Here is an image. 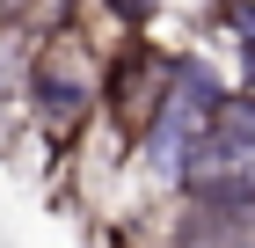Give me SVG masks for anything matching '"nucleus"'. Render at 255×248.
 I'll use <instances>...</instances> for the list:
<instances>
[{
  "instance_id": "7ed1b4c3",
  "label": "nucleus",
  "mask_w": 255,
  "mask_h": 248,
  "mask_svg": "<svg viewBox=\"0 0 255 248\" xmlns=\"http://www.w3.org/2000/svg\"><path fill=\"white\" fill-rule=\"evenodd\" d=\"M102 7V22L117 29V37H131V29H153L160 22V0H95Z\"/></svg>"
},
{
  "instance_id": "20e7f679",
  "label": "nucleus",
  "mask_w": 255,
  "mask_h": 248,
  "mask_svg": "<svg viewBox=\"0 0 255 248\" xmlns=\"http://www.w3.org/2000/svg\"><path fill=\"white\" fill-rule=\"evenodd\" d=\"M7 15H29V0H0V22H7Z\"/></svg>"
},
{
  "instance_id": "f03ea898",
  "label": "nucleus",
  "mask_w": 255,
  "mask_h": 248,
  "mask_svg": "<svg viewBox=\"0 0 255 248\" xmlns=\"http://www.w3.org/2000/svg\"><path fill=\"white\" fill-rule=\"evenodd\" d=\"M168 58L160 51L153 29H131V37H117L110 51H102V80H95V117H110V132L131 139L146 117H153L160 88H168Z\"/></svg>"
},
{
  "instance_id": "f257e3e1",
  "label": "nucleus",
  "mask_w": 255,
  "mask_h": 248,
  "mask_svg": "<svg viewBox=\"0 0 255 248\" xmlns=\"http://www.w3.org/2000/svg\"><path fill=\"white\" fill-rule=\"evenodd\" d=\"M95 80H102V51H88L80 44V22H44V37L29 44V58H22V117H29V132L51 139V146H73V139H88V124H95Z\"/></svg>"
}]
</instances>
